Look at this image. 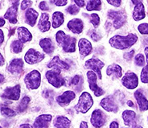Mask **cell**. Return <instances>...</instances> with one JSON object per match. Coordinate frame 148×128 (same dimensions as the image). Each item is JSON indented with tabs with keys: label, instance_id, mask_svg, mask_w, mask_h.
<instances>
[{
	"label": "cell",
	"instance_id": "53",
	"mask_svg": "<svg viewBox=\"0 0 148 128\" xmlns=\"http://www.w3.org/2000/svg\"><path fill=\"white\" fill-rule=\"evenodd\" d=\"M4 64V58L3 55L0 53V65H3Z\"/></svg>",
	"mask_w": 148,
	"mask_h": 128
},
{
	"label": "cell",
	"instance_id": "19",
	"mask_svg": "<svg viewBox=\"0 0 148 128\" xmlns=\"http://www.w3.org/2000/svg\"><path fill=\"white\" fill-rule=\"evenodd\" d=\"M67 27L73 33L80 34L83 31L84 23L82 22V19H71L70 21L68 23Z\"/></svg>",
	"mask_w": 148,
	"mask_h": 128
},
{
	"label": "cell",
	"instance_id": "9",
	"mask_svg": "<svg viewBox=\"0 0 148 128\" xmlns=\"http://www.w3.org/2000/svg\"><path fill=\"white\" fill-rule=\"evenodd\" d=\"M105 64L97 58H91L85 62V68L92 70L96 73L99 79H101V70L103 68Z\"/></svg>",
	"mask_w": 148,
	"mask_h": 128
},
{
	"label": "cell",
	"instance_id": "40",
	"mask_svg": "<svg viewBox=\"0 0 148 128\" xmlns=\"http://www.w3.org/2000/svg\"><path fill=\"white\" fill-rule=\"evenodd\" d=\"M50 2L57 7H63L68 3V0H50Z\"/></svg>",
	"mask_w": 148,
	"mask_h": 128
},
{
	"label": "cell",
	"instance_id": "26",
	"mask_svg": "<svg viewBox=\"0 0 148 128\" xmlns=\"http://www.w3.org/2000/svg\"><path fill=\"white\" fill-rule=\"evenodd\" d=\"M40 46L43 51L48 54H52L55 49V46L53 45L52 40L49 38H45L40 40Z\"/></svg>",
	"mask_w": 148,
	"mask_h": 128
},
{
	"label": "cell",
	"instance_id": "20",
	"mask_svg": "<svg viewBox=\"0 0 148 128\" xmlns=\"http://www.w3.org/2000/svg\"><path fill=\"white\" fill-rule=\"evenodd\" d=\"M52 118V117L51 114H41L36 118L33 127H48Z\"/></svg>",
	"mask_w": 148,
	"mask_h": 128
},
{
	"label": "cell",
	"instance_id": "28",
	"mask_svg": "<svg viewBox=\"0 0 148 128\" xmlns=\"http://www.w3.org/2000/svg\"><path fill=\"white\" fill-rule=\"evenodd\" d=\"M106 74L108 76H114L116 78H120L122 76V70L121 66L116 64H113L108 66L106 70Z\"/></svg>",
	"mask_w": 148,
	"mask_h": 128
},
{
	"label": "cell",
	"instance_id": "27",
	"mask_svg": "<svg viewBox=\"0 0 148 128\" xmlns=\"http://www.w3.org/2000/svg\"><path fill=\"white\" fill-rule=\"evenodd\" d=\"M39 16V13L36 10H34L32 8L27 9L25 13V19L26 23L27 24H29L32 27H34L36 23L37 18Z\"/></svg>",
	"mask_w": 148,
	"mask_h": 128
},
{
	"label": "cell",
	"instance_id": "55",
	"mask_svg": "<svg viewBox=\"0 0 148 128\" xmlns=\"http://www.w3.org/2000/svg\"><path fill=\"white\" fill-rule=\"evenodd\" d=\"M142 1L143 0H131V2H132V3L134 5H136V4L139 3H142Z\"/></svg>",
	"mask_w": 148,
	"mask_h": 128
},
{
	"label": "cell",
	"instance_id": "23",
	"mask_svg": "<svg viewBox=\"0 0 148 128\" xmlns=\"http://www.w3.org/2000/svg\"><path fill=\"white\" fill-rule=\"evenodd\" d=\"M51 23L49 22V15L47 13H42L40 19L38 23V28L41 32H46L50 29Z\"/></svg>",
	"mask_w": 148,
	"mask_h": 128
},
{
	"label": "cell",
	"instance_id": "41",
	"mask_svg": "<svg viewBox=\"0 0 148 128\" xmlns=\"http://www.w3.org/2000/svg\"><path fill=\"white\" fill-rule=\"evenodd\" d=\"M32 4V2L31 0H23L22 2V3H21V9H22L23 11H24V10H26L27 8L31 7Z\"/></svg>",
	"mask_w": 148,
	"mask_h": 128
},
{
	"label": "cell",
	"instance_id": "29",
	"mask_svg": "<svg viewBox=\"0 0 148 128\" xmlns=\"http://www.w3.org/2000/svg\"><path fill=\"white\" fill-rule=\"evenodd\" d=\"M70 124V120L68 118L64 117V116H57L54 119V122H53L54 127L57 128L69 127Z\"/></svg>",
	"mask_w": 148,
	"mask_h": 128
},
{
	"label": "cell",
	"instance_id": "56",
	"mask_svg": "<svg viewBox=\"0 0 148 128\" xmlns=\"http://www.w3.org/2000/svg\"><path fill=\"white\" fill-rule=\"evenodd\" d=\"M20 127H33V126H31L30 124H22L20 125Z\"/></svg>",
	"mask_w": 148,
	"mask_h": 128
},
{
	"label": "cell",
	"instance_id": "13",
	"mask_svg": "<svg viewBox=\"0 0 148 128\" xmlns=\"http://www.w3.org/2000/svg\"><path fill=\"white\" fill-rule=\"evenodd\" d=\"M100 104L104 110H106L108 112L116 113L119 110V106L114 102L113 97H111V96H109V97H106V98L102 99L101 101Z\"/></svg>",
	"mask_w": 148,
	"mask_h": 128
},
{
	"label": "cell",
	"instance_id": "42",
	"mask_svg": "<svg viewBox=\"0 0 148 128\" xmlns=\"http://www.w3.org/2000/svg\"><path fill=\"white\" fill-rule=\"evenodd\" d=\"M109 4H110L111 6L115 7V8H119L122 3V0H106Z\"/></svg>",
	"mask_w": 148,
	"mask_h": 128
},
{
	"label": "cell",
	"instance_id": "52",
	"mask_svg": "<svg viewBox=\"0 0 148 128\" xmlns=\"http://www.w3.org/2000/svg\"><path fill=\"white\" fill-rule=\"evenodd\" d=\"M5 25V19L3 18H1L0 17V28L1 27H3Z\"/></svg>",
	"mask_w": 148,
	"mask_h": 128
},
{
	"label": "cell",
	"instance_id": "49",
	"mask_svg": "<svg viewBox=\"0 0 148 128\" xmlns=\"http://www.w3.org/2000/svg\"><path fill=\"white\" fill-rule=\"evenodd\" d=\"M110 128H119V125L117 122H112L110 125Z\"/></svg>",
	"mask_w": 148,
	"mask_h": 128
},
{
	"label": "cell",
	"instance_id": "10",
	"mask_svg": "<svg viewBox=\"0 0 148 128\" xmlns=\"http://www.w3.org/2000/svg\"><path fill=\"white\" fill-rule=\"evenodd\" d=\"M108 16L111 19H114L113 24H114V28H116V29L120 28L121 27L124 25V23L126 22V15L121 11H110L108 13Z\"/></svg>",
	"mask_w": 148,
	"mask_h": 128
},
{
	"label": "cell",
	"instance_id": "3",
	"mask_svg": "<svg viewBox=\"0 0 148 128\" xmlns=\"http://www.w3.org/2000/svg\"><path fill=\"white\" fill-rule=\"evenodd\" d=\"M93 105V99L88 92H83L79 98L78 103L75 106V110L83 114L87 113Z\"/></svg>",
	"mask_w": 148,
	"mask_h": 128
},
{
	"label": "cell",
	"instance_id": "47",
	"mask_svg": "<svg viewBox=\"0 0 148 128\" xmlns=\"http://www.w3.org/2000/svg\"><path fill=\"white\" fill-rule=\"evenodd\" d=\"M134 53V51H130V52H126V54L124 55V56H126L125 57V59H126V60H130V59L131 58L132 56H133Z\"/></svg>",
	"mask_w": 148,
	"mask_h": 128
},
{
	"label": "cell",
	"instance_id": "22",
	"mask_svg": "<svg viewBox=\"0 0 148 128\" xmlns=\"http://www.w3.org/2000/svg\"><path fill=\"white\" fill-rule=\"evenodd\" d=\"M18 32V40H20L22 43H27L28 41H31L32 39V35L30 32L29 30L24 28V27H19L17 29Z\"/></svg>",
	"mask_w": 148,
	"mask_h": 128
},
{
	"label": "cell",
	"instance_id": "30",
	"mask_svg": "<svg viewBox=\"0 0 148 128\" xmlns=\"http://www.w3.org/2000/svg\"><path fill=\"white\" fill-rule=\"evenodd\" d=\"M64 18L63 13L60 11H56L52 14V27L54 28H57L60 26L64 23Z\"/></svg>",
	"mask_w": 148,
	"mask_h": 128
},
{
	"label": "cell",
	"instance_id": "35",
	"mask_svg": "<svg viewBox=\"0 0 148 128\" xmlns=\"http://www.w3.org/2000/svg\"><path fill=\"white\" fill-rule=\"evenodd\" d=\"M141 81L143 83H148V65L143 67L141 73Z\"/></svg>",
	"mask_w": 148,
	"mask_h": 128
},
{
	"label": "cell",
	"instance_id": "34",
	"mask_svg": "<svg viewBox=\"0 0 148 128\" xmlns=\"http://www.w3.org/2000/svg\"><path fill=\"white\" fill-rule=\"evenodd\" d=\"M0 112L2 114V115H3L5 117H14L16 115V112L10 109L7 106H1Z\"/></svg>",
	"mask_w": 148,
	"mask_h": 128
},
{
	"label": "cell",
	"instance_id": "24",
	"mask_svg": "<svg viewBox=\"0 0 148 128\" xmlns=\"http://www.w3.org/2000/svg\"><path fill=\"white\" fill-rule=\"evenodd\" d=\"M134 98L137 101L138 105L141 111H146L148 110V100L140 91H136L134 93Z\"/></svg>",
	"mask_w": 148,
	"mask_h": 128
},
{
	"label": "cell",
	"instance_id": "48",
	"mask_svg": "<svg viewBox=\"0 0 148 128\" xmlns=\"http://www.w3.org/2000/svg\"><path fill=\"white\" fill-rule=\"evenodd\" d=\"M3 40H4L3 32L2 30H0V46H1V44L3 43Z\"/></svg>",
	"mask_w": 148,
	"mask_h": 128
},
{
	"label": "cell",
	"instance_id": "11",
	"mask_svg": "<svg viewBox=\"0 0 148 128\" xmlns=\"http://www.w3.org/2000/svg\"><path fill=\"white\" fill-rule=\"evenodd\" d=\"M90 121L94 127H101L106 122V116L101 110H95L92 112Z\"/></svg>",
	"mask_w": 148,
	"mask_h": 128
},
{
	"label": "cell",
	"instance_id": "54",
	"mask_svg": "<svg viewBox=\"0 0 148 128\" xmlns=\"http://www.w3.org/2000/svg\"><path fill=\"white\" fill-rule=\"evenodd\" d=\"M145 55H146V58H147V64L148 65V47L145 48Z\"/></svg>",
	"mask_w": 148,
	"mask_h": 128
},
{
	"label": "cell",
	"instance_id": "12",
	"mask_svg": "<svg viewBox=\"0 0 148 128\" xmlns=\"http://www.w3.org/2000/svg\"><path fill=\"white\" fill-rule=\"evenodd\" d=\"M20 97V85H16L13 87H8L5 89L3 94H2V98L8 99V100H13L17 101Z\"/></svg>",
	"mask_w": 148,
	"mask_h": 128
},
{
	"label": "cell",
	"instance_id": "25",
	"mask_svg": "<svg viewBox=\"0 0 148 128\" xmlns=\"http://www.w3.org/2000/svg\"><path fill=\"white\" fill-rule=\"evenodd\" d=\"M146 16L145 7L143 3H139L135 5L133 12V18L135 21H139L143 19Z\"/></svg>",
	"mask_w": 148,
	"mask_h": 128
},
{
	"label": "cell",
	"instance_id": "37",
	"mask_svg": "<svg viewBox=\"0 0 148 128\" xmlns=\"http://www.w3.org/2000/svg\"><path fill=\"white\" fill-rule=\"evenodd\" d=\"M90 22L95 28H97L100 23V17L98 16L97 14H95V13L91 14L90 15Z\"/></svg>",
	"mask_w": 148,
	"mask_h": 128
},
{
	"label": "cell",
	"instance_id": "16",
	"mask_svg": "<svg viewBox=\"0 0 148 128\" xmlns=\"http://www.w3.org/2000/svg\"><path fill=\"white\" fill-rule=\"evenodd\" d=\"M75 98H76V94L73 91L67 90V91L64 92L61 95L56 98V102L60 106H65L69 105L73 100H74Z\"/></svg>",
	"mask_w": 148,
	"mask_h": 128
},
{
	"label": "cell",
	"instance_id": "60",
	"mask_svg": "<svg viewBox=\"0 0 148 128\" xmlns=\"http://www.w3.org/2000/svg\"><path fill=\"white\" fill-rule=\"evenodd\" d=\"M0 127H1V126H0Z\"/></svg>",
	"mask_w": 148,
	"mask_h": 128
},
{
	"label": "cell",
	"instance_id": "38",
	"mask_svg": "<svg viewBox=\"0 0 148 128\" xmlns=\"http://www.w3.org/2000/svg\"><path fill=\"white\" fill-rule=\"evenodd\" d=\"M138 30L142 35H148V23H141L138 27Z\"/></svg>",
	"mask_w": 148,
	"mask_h": 128
},
{
	"label": "cell",
	"instance_id": "50",
	"mask_svg": "<svg viewBox=\"0 0 148 128\" xmlns=\"http://www.w3.org/2000/svg\"><path fill=\"white\" fill-rule=\"evenodd\" d=\"M80 127L81 128H87L88 127V124L86 122H82L81 125H80Z\"/></svg>",
	"mask_w": 148,
	"mask_h": 128
},
{
	"label": "cell",
	"instance_id": "58",
	"mask_svg": "<svg viewBox=\"0 0 148 128\" xmlns=\"http://www.w3.org/2000/svg\"><path fill=\"white\" fill-rule=\"evenodd\" d=\"M128 106H134L133 102H131V101H129V102H128Z\"/></svg>",
	"mask_w": 148,
	"mask_h": 128
},
{
	"label": "cell",
	"instance_id": "15",
	"mask_svg": "<svg viewBox=\"0 0 148 128\" xmlns=\"http://www.w3.org/2000/svg\"><path fill=\"white\" fill-rule=\"evenodd\" d=\"M23 68V61L20 58L13 59L8 66V71L12 74H19L22 73Z\"/></svg>",
	"mask_w": 148,
	"mask_h": 128
},
{
	"label": "cell",
	"instance_id": "5",
	"mask_svg": "<svg viewBox=\"0 0 148 128\" xmlns=\"http://www.w3.org/2000/svg\"><path fill=\"white\" fill-rule=\"evenodd\" d=\"M61 72L56 70H51L46 73V78L48 81L56 88H60L64 85V79L60 75Z\"/></svg>",
	"mask_w": 148,
	"mask_h": 128
},
{
	"label": "cell",
	"instance_id": "14",
	"mask_svg": "<svg viewBox=\"0 0 148 128\" xmlns=\"http://www.w3.org/2000/svg\"><path fill=\"white\" fill-rule=\"evenodd\" d=\"M48 68L54 69V70L61 72V70H68L69 69V65L63 61H61L58 56H54L52 60L48 63Z\"/></svg>",
	"mask_w": 148,
	"mask_h": 128
},
{
	"label": "cell",
	"instance_id": "36",
	"mask_svg": "<svg viewBox=\"0 0 148 128\" xmlns=\"http://www.w3.org/2000/svg\"><path fill=\"white\" fill-rule=\"evenodd\" d=\"M134 62L135 65L138 66H143L145 65V58L144 56L141 53H138L136 55L135 58H134Z\"/></svg>",
	"mask_w": 148,
	"mask_h": 128
},
{
	"label": "cell",
	"instance_id": "51",
	"mask_svg": "<svg viewBox=\"0 0 148 128\" xmlns=\"http://www.w3.org/2000/svg\"><path fill=\"white\" fill-rule=\"evenodd\" d=\"M12 5H15V6H18V3H19V0H10Z\"/></svg>",
	"mask_w": 148,
	"mask_h": 128
},
{
	"label": "cell",
	"instance_id": "43",
	"mask_svg": "<svg viewBox=\"0 0 148 128\" xmlns=\"http://www.w3.org/2000/svg\"><path fill=\"white\" fill-rule=\"evenodd\" d=\"M39 8H40V10H42V11H48V9H49L48 4H47V3H46L45 1L41 2L40 3Z\"/></svg>",
	"mask_w": 148,
	"mask_h": 128
},
{
	"label": "cell",
	"instance_id": "7",
	"mask_svg": "<svg viewBox=\"0 0 148 128\" xmlns=\"http://www.w3.org/2000/svg\"><path fill=\"white\" fill-rule=\"evenodd\" d=\"M122 82L123 86L128 89H134L138 85V78L133 72H127L122 77Z\"/></svg>",
	"mask_w": 148,
	"mask_h": 128
},
{
	"label": "cell",
	"instance_id": "6",
	"mask_svg": "<svg viewBox=\"0 0 148 128\" xmlns=\"http://www.w3.org/2000/svg\"><path fill=\"white\" fill-rule=\"evenodd\" d=\"M87 78H88V83H89V89L94 93V95L96 97H100L103 95L104 91L102 89L100 88L97 85V75L96 73L93 71H88L87 72Z\"/></svg>",
	"mask_w": 148,
	"mask_h": 128
},
{
	"label": "cell",
	"instance_id": "8",
	"mask_svg": "<svg viewBox=\"0 0 148 128\" xmlns=\"http://www.w3.org/2000/svg\"><path fill=\"white\" fill-rule=\"evenodd\" d=\"M45 58V55L40 53V52L35 50L33 48H30L24 56V60L29 65H35L40 62Z\"/></svg>",
	"mask_w": 148,
	"mask_h": 128
},
{
	"label": "cell",
	"instance_id": "46",
	"mask_svg": "<svg viewBox=\"0 0 148 128\" xmlns=\"http://www.w3.org/2000/svg\"><path fill=\"white\" fill-rule=\"evenodd\" d=\"M90 37H91L93 40H95V41L99 40L101 38L100 36H99V35H97V34L96 33V32H92V34H90Z\"/></svg>",
	"mask_w": 148,
	"mask_h": 128
},
{
	"label": "cell",
	"instance_id": "59",
	"mask_svg": "<svg viewBox=\"0 0 148 128\" xmlns=\"http://www.w3.org/2000/svg\"><path fill=\"white\" fill-rule=\"evenodd\" d=\"M0 8H1V4H0Z\"/></svg>",
	"mask_w": 148,
	"mask_h": 128
},
{
	"label": "cell",
	"instance_id": "17",
	"mask_svg": "<svg viewBox=\"0 0 148 128\" xmlns=\"http://www.w3.org/2000/svg\"><path fill=\"white\" fill-rule=\"evenodd\" d=\"M122 118L126 126L130 127H138L136 125V114L133 110H126L122 113Z\"/></svg>",
	"mask_w": 148,
	"mask_h": 128
},
{
	"label": "cell",
	"instance_id": "1",
	"mask_svg": "<svg viewBox=\"0 0 148 128\" xmlns=\"http://www.w3.org/2000/svg\"><path fill=\"white\" fill-rule=\"evenodd\" d=\"M138 36L134 34H128L126 36H114L110 39L109 42L113 48L124 50L130 48L137 42Z\"/></svg>",
	"mask_w": 148,
	"mask_h": 128
},
{
	"label": "cell",
	"instance_id": "39",
	"mask_svg": "<svg viewBox=\"0 0 148 128\" xmlns=\"http://www.w3.org/2000/svg\"><path fill=\"white\" fill-rule=\"evenodd\" d=\"M79 7H77L76 5H71L70 7L67 8V11L71 15H77L79 12Z\"/></svg>",
	"mask_w": 148,
	"mask_h": 128
},
{
	"label": "cell",
	"instance_id": "44",
	"mask_svg": "<svg viewBox=\"0 0 148 128\" xmlns=\"http://www.w3.org/2000/svg\"><path fill=\"white\" fill-rule=\"evenodd\" d=\"M80 80H81V77L78 76V75H76L75 77L72 79V85H77L79 83H80Z\"/></svg>",
	"mask_w": 148,
	"mask_h": 128
},
{
	"label": "cell",
	"instance_id": "21",
	"mask_svg": "<svg viewBox=\"0 0 148 128\" xmlns=\"http://www.w3.org/2000/svg\"><path fill=\"white\" fill-rule=\"evenodd\" d=\"M17 12H18V6L12 5L11 8L8 9L7 12L4 15V19H8L12 24H15L17 23Z\"/></svg>",
	"mask_w": 148,
	"mask_h": 128
},
{
	"label": "cell",
	"instance_id": "4",
	"mask_svg": "<svg viewBox=\"0 0 148 128\" xmlns=\"http://www.w3.org/2000/svg\"><path fill=\"white\" fill-rule=\"evenodd\" d=\"M24 82L28 89H36L40 87L41 83V74L37 70H32L27 73L24 78Z\"/></svg>",
	"mask_w": 148,
	"mask_h": 128
},
{
	"label": "cell",
	"instance_id": "32",
	"mask_svg": "<svg viewBox=\"0 0 148 128\" xmlns=\"http://www.w3.org/2000/svg\"><path fill=\"white\" fill-rule=\"evenodd\" d=\"M30 101H31V99H30L29 97L25 96V97L21 100V102L18 104V106H17V108H16L17 112H18V113H22L23 111H25V110L27 109V107H28Z\"/></svg>",
	"mask_w": 148,
	"mask_h": 128
},
{
	"label": "cell",
	"instance_id": "45",
	"mask_svg": "<svg viewBox=\"0 0 148 128\" xmlns=\"http://www.w3.org/2000/svg\"><path fill=\"white\" fill-rule=\"evenodd\" d=\"M73 1L79 8H82L85 6V0H73Z\"/></svg>",
	"mask_w": 148,
	"mask_h": 128
},
{
	"label": "cell",
	"instance_id": "31",
	"mask_svg": "<svg viewBox=\"0 0 148 128\" xmlns=\"http://www.w3.org/2000/svg\"><path fill=\"white\" fill-rule=\"evenodd\" d=\"M101 6V0H89L86 6L87 11H100Z\"/></svg>",
	"mask_w": 148,
	"mask_h": 128
},
{
	"label": "cell",
	"instance_id": "57",
	"mask_svg": "<svg viewBox=\"0 0 148 128\" xmlns=\"http://www.w3.org/2000/svg\"><path fill=\"white\" fill-rule=\"evenodd\" d=\"M4 81V76L3 74H0V85Z\"/></svg>",
	"mask_w": 148,
	"mask_h": 128
},
{
	"label": "cell",
	"instance_id": "2",
	"mask_svg": "<svg viewBox=\"0 0 148 128\" xmlns=\"http://www.w3.org/2000/svg\"><path fill=\"white\" fill-rule=\"evenodd\" d=\"M56 40L66 52L76 51V39L66 35L63 31H59L56 34Z\"/></svg>",
	"mask_w": 148,
	"mask_h": 128
},
{
	"label": "cell",
	"instance_id": "18",
	"mask_svg": "<svg viewBox=\"0 0 148 128\" xmlns=\"http://www.w3.org/2000/svg\"><path fill=\"white\" fill-rule=\"evenodd\" d=\"M78 47H79L80 54L82 56H86L89 55L91 53L92 49L91 43L88 40L85 39V38H82V39L79 40Z\"/></svg>",
	"mask_w": 148,
	"mask_h": 128
},
{
	"label": "cell",
	"instance_id": "33",
	"mask_svg": "<svg viewBox=\"0 0 148 128\" xmlns=\"http://www.w3.org/2000/svg\"><path fill=\"white\" fill-rule=\"evenodd\" d=\"M23 48V43L20 40H14L11 44V50L14 53H19L21 52Z\"/></svg>",
	"mask_w": 148,
	"mask_h": 128
}]
</instances>
